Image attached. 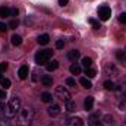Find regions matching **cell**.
I'll return each mask as SVG.
<instances>
[{
	"mask_svg": "<svg viewBox=\"0 0 126 126\" xmlns=\"http://www.w3.org/2000/svg\"><path fill=\"white\" fill-rule=\"evenodd\" d=\"M34 116L35 113L31 107H22L16 114V123L18 126H31L34 122Z\"/></svg>",
	"mask_w": 126,
	"mask_h": 126,
	"instance_id": "1",
	"label": "cell"
},
{
	"mask_svg": "<svg viewBox=\"0 0 126 126\" xmlns=\"http://www.w3.org/2000/svg\"><path fill=\"white\" fill-rule=\"evenodd\" d=\"M21 109H22V106H21V98L15 95V97H12V98L7 101V104H6L4 116H6L7 119H12V117H15V116L19 113Z\"/></svg>",
	"mask_w": 126,
	"mask_h": 126,
	"instance_id": "2",
	"label": "cell"
},
{
	"mask_svg": "<svg viewBox=\"0 0 126 126\" xmlns=\"http://www.w3.org/2000/svg\"><path fill=\"white\" fill-rule=\"evenodd\" d=\"M53 57V51L51 50H41L35 54V63L37 64H47Z\"/></svg>",
	"mask_w": 126,
	"mask_h": 126,
	"instance_id": "3",
	"label": "cell"
},
{
	"mask_svg": "<svg viewBox=\"0 0 126 126\" xmlns=\"http://www.w3.org/2000/svg\"><path fill=\"white\" fill-rule=\"evenodd\" d=\"M54 95H56V98H59V100H62V101H67V100H70V93H69V90L66 88V87H56V90H54Z\"/></svg>",
	"mask_w": 126,
	"mask_h": 126,
	"instance_id": "4",
	"label": "cell"
},
{
	"mask_svg": "<svg viewBox=\"0 0 126 126\" xmlns=\"http://www.w3.org/2000/svg\"><path fill=\"white\" fill-rule=\"evenodd\" d=\"M110 16H111V10H110L109 6H101V7H98V18H100L101 21H109Z\"/></svg>",
	"mask_w": 126,
	"mask_h": 126,
	"instance_id": "5",
	"label": "cell"
},
{
	"mask_svg": "<svg viewBox=\"0 0 126 126\" xmlns=\"http://www.w3.org/2000/svg\"><path fill=\"white\" fill-rule=\"evenodd\" d=\"M88 126H101V117L98 113H91L88 117Z\"/></svg>",
	"mask_w": 126,
	"mask_h": 126,
	"instance_id": "6",
	"label": "cell"
},
{
	"mask_svg": "<svg viewBox=\"0 0 126 126\" xmlns=\"http://www.w3.org/2000/svg\"><path fill=\"white\" fill-rule=\"evenodd\" d=\"M104 72H106V75H109V76H117V75H119V69H117L114 64H111V63H109V64L104 66Z\"/></svg>",
	"mask_w": 126,
	"mask_h": 126,
	"instance_id": "7",
	"label": "cell"
},
{
	"mask_svg": "<svg viewBox=\"0 0 126 126\" xmlns=\"http://www.w3.org/2000/svg\"><path fill=\"white\" fill-rule=\"evenodd\" d=\"M47 114L50 117H57L60 114V106L59 104H51L48 109H47Z\"/></svg>",
	"mask_w": 126,
	"mask_h": 126,
	"instance_id": "8",
	"label": "cell"
},
{
	"mask_svg": "<svg viewBox=\"0 0 126 126\" xmlns=\"http://www.w3.org/2000/svg\"><path fill=\"white\" fill-rule=\"evenodd\" d=\"M28 73H30V67H28L27 64L21 66L19 70H18V76H19L21 79H27V78H28Z\"/></svg>",
	"mask_w": 126,
	"mask_h": 126,
	"instance_id": "9",
	"label": "cell"
},
{
	"mask_svg": "<svg viewBox=\"0 0 126 126\" xmlns=\"http://www.w3.org/2000/svg\"><path fill=\"white\" fill-rule=\"evenodd\" d=\"M101 126H114V117L111 114H106L101 120Z\"/></svg>",
	"mask_w": 126,
	"mask_h": 126,
	"instance_id": "10",
	"label": "cell"
},
{
	"mask_svg": "<svg viewBox=\"0 0 126 126\" xmlns=\"http://www.w3.org/2000/svg\"><path fill=\"white\" fill-rule=\"evenodd\" d=\"M66 126H85V125H84L82 119H79V117H72V119L67 120Z\"/></svg>",
	"mask_w": 126,
	"mask_h": 126,
	"instance_id": "11",
	"label": "cell"
},
{
	"mask_svg": "<svg viewBox=\"0 0 126 126\" xmlns=\"http://www.w3.org/2000/svg\"><path fill=\"white\" fill-rule=\"evenodd\" d=\"M116 57H117V60L120 63L126 64V47L123 50H117V51H116Z\"/></svg>",
	"mask_w": 126,
	"mask_h": 126,
	"instance_id": "12",
	"label": "cell"
},
{
	"mask_svg": "<svg viewBox=\"0 0 126 126\" xmlns=\"http://www.w3.org/2000/svg\"><path fill=\"white\" fill-rule=\"evenodd\" d=\"M93 106H94V97H87L84 101V109L87 111H90V110H93Z\"/></svg>",
	"mask_w": 126,
	"mask_h": 126,
	"instance_id": "13",
	"label": "cell"
},
{
	"mask_svg": "<svg viewBox=\"0 0 126 126\" xmlns=\"http://www.w3.org/2000/svg\"><path fill=\"white\" fill-rule=\"evenodd\" d=\"M79 56H81V51H79V50H70V51L67 53V59H69V60H72V62L78 60V59H79Z\"/></svg>",
	"mask_w": 126,
	"mask_h": 126,
	"instance_id": "14",
	"label": "cell"
},
{
	"mask_svg": "<svg viewBox=\"0 0 126 126\" xmlns=\"http://www.w3.org/2000/svg\"><path fill=\"white\" fill-rule=\"evenodd\" d=\"M41 84H43L44 87H51V85H53V78H51L50 75H44V76L41 78Z\"/></svg>",
	"mask_w": 126,
	"mask_h": 126,
	"instance_id": "15",
	"label": "cell"
},
{
	"mask_svg": "<svg viewBox=\"0 0 126 126\" xmlns=\"http://www.w3.org/2000/svg\"><path fill=\"white\" fill-rule=\"evenodd\" d=\"M48 43H50V37H48V34H43V35L38 37V44H41V46H47Z\"/></svg>",
	"mask_w": 126,
	"mask_h": 126,
	"instance_id": "16",
	"label": "cell"
},
{
	"mask_svg": "<svg viewBox=\"0 0 126 126\" xmlns=\"http://www.w3.org/2000/svg\"><path fill=\"white\" fill-rule=\"evenodd\" d=\"M64 106H66V110H67L69 113L75 111V109H76V104H75L73 100H67V101H64Z\"/></svg>",
	"mask_w": 126,
	"mask_h": 126,
	"instance_id": "17",
	"label": "cell"
},
{
	"mask_svg": "<svg viewBox=\"0 0 126 126\" xmlns=\"http://www.w3.org/2000/svg\"><path fill=\"white\" fill-rule=\"evenodd\" d=\"M59 67V62L57 60H51V62H48L46 64V69L48 70V72H53V70H56Z\"/></svg>",
	"mask_w": 126,
	"mask_h": 126,
	"instance_id": "18",
	"label": "cell"
},
{
	"mask_svg": "<svg viewBox=\"0 0 126 126\" xmlns=\"http://www.w3.org/2000/svg\"><path fill=\"white\" fill-rule=\"evenodd\" d=\"M70 73L72 75H81V72H82V69H81V66L79 64H76V63H73L72 66H70Z\"/></svg>",
	"mask_w": 126,
	"mask_h": 126,
	"instance_id": "19",
	"label": "cell"
},
{
	"mask_svg": "<svg viewBox=\"0 0 126 126\" xmlns=\"http://www.w3.org/2000/svg\"><path fill=\"white\" fill-rule=\"evenodd\" d=\"M10 16V9L7 6H1L0 7V18H9Z\"/></svg>",
	"mask_w": 126,
	"mask_h": 126,
	"instance_id": "20",
	"label": "cell"
},
{
	"mask_svg": "<svg viewBox=\"0 0 126 126\" xmlns=\"http://www.w3.org/2000/svg\"><path fill=\"white\" fill-rule=\"evenodd\" d=\"M10 40H12V44H13L15 47H16V46H21V44H22V38H21V35H18V34H13Z\"/></svg>",
	"mask_w": 126,
	"mask_h": 126,
	"instance_id": "21",
	"label": "cell"
},
{
	"mask_svg": "<svg viewBox=\"0 0 126 126\" xmlns=\"http://www.w3.org/2000/svg\"><path fill=\"white\" fill-rule=\"evenodd\" d=\"M79 84H81L84 88H87V90L93 88V84H91V81H90V79H87V78H81V79H79Z\"/></svg>",
	"mask_w": 126,
	"mask_h": 126,
	"instance_id": "22",
	"label": "cell"
},
{
	"mask_svg": "<svg viewBox=\"0 0 126 126\" xmlns=\"http://www.w3.org/2000/svg\"><path fill=\"white\" fill-rule=\"evenodd\" d=\"M82 66H84L85 69L91 67V66H93V59H91V57H84V59H82Z\"/></svg>",
	"mask_w": 126,
	"mask_h": 126,
	"instance_id": "23",
	"label": "cell"
},
{
	"mask_svg": "<svg viewBox=\"0 0 126 126\" xmlns=\"http://www.w3.org/2000/svg\"><path fill=\"white\" fill-rule=\"evenodd\" d=\"M104 88L109 90V91H113V90H116V85H114L113 81H106L104 82Z\"/></svg>",
	"mask_w": 126,
	"mask_h": 126,
	"instance_id": "24",
	"label": "cell"
},
{
	"mask_svg": "<svg viewBox=\"0 0 126 126\" xmlns=\"http://www.w3.org/2000/svg\"><path fill=\"white\" fill-rule=\"evenodd\" d=\"M41 101L43 103H51V94L50 93H43L41 94Z\"/></svg>",
	"mask_w": 126,
	"mask_h": 126,
	"instance_id": "25",
	"label": "cell"
},
{
	"mask_svg": "<svg viewBox=\"0 0 126 126\" xmlns=\"http://www.w3.org/2000/svg\"><path fill=\"white\" fill-rule=\"evenodd\" d=\"M85 75H87L88 78H94L95 75H97V70L93 69V67H88V69H85Z\"/></svg>",
	"mask_w": 126,
	"mask_h": 126,
	"instance_id": "26",
	"label": "cell"
},
{
	"mask_svg": "<svg viewBox=\"0 0 126 126\" xmlns=\"http://www.w3.org/2000/svg\"><path fill=\"white\" fill-rule=\"evenodd\" d=\"M0 84H1V87H3V90H7V88H10V85H12L7 78H3V79L0 81Z\"/></svg>",
	"mask_w": 126,
	"mask_h": 126,
	"instance_id": "27",
	"label": "cell"
},
{
	"mask_svg": "<svg viewBox=\"0 0 126 126\" xmlns=\"http://www.w3.org/2000/svg\"><path fill=\"white\" fill-rule=\"evenodd\" d=\"M90 24L94 27V30H98V28H101L100 22H98V21H95V19H90Z\"/></svg>",
	"mask_w": 126,
	"mask_h": 126,
	"instance_id": "28",
	"label": "cell"
},
{
	"mask_svg": "<svg viewBox=\"0 0 126 126\" xmlns=\"http://www.w3.org/2000/svg\"><path fill=\"white\" fill-rule=\"evenodd\" d=\"M63 47H64V41H63V40H57V41H56V48H57V50H62Z\"/></svg>",
	"mask_w": 126,
	"mask_h": 126,
	"instance_id": "29",
	"label": "cell"
},
{
	"mask_svg": "<svg viewBox=\"0 0 126 126\" xmlns=\"http://www.w3.org/2000/svg\"><path fill=\"white\" fill-rule=\"evenodd\" d=\"M66 84L70 85V87H75V85H76V81H75V78H67V79H66Z\"/></svg>",
	"mask_w": 126,
	"mask_h": 126,
	"instance_id": "30",
	"label": "cell"
},
{
	"mask_svg": "<svg viewBox=\"0 0 126 126\" xmlns=\"http://www.w3.org/2000/svg\"><path fill=\"white\" fill-rule=\"evenodd\" d=\"M119 21L123 24V25H126V12H123V13H120V16H119Z\"/></svg>",
	"mask_w": 126,
	"mask_h": 126,
	"instance_id": "31",
	"label": "cell"
},
{
	"mask_svg": "<svg viewBox=\"0 0 126 126\" xmlns=\"http://www.w3.org/2000/svg\"><path fill=\"white\" fill-rule=\"evenodd\" d=\"M16 27H18V21H16V19H13V21H10V22H9V28L15 30Z\"/></svg>",
	"mask_w": 126,
	"mask_h": 126,
	"instance_id": "32",
	"label": "cell"
},
{
	"mask_svg": "<svg viewBox=\"0 0 126 126\" xmlns=\"http://www.w3.org/2000/svg\"><path fill=\"white\" fill-rule=\"evenodd\" d=\"M18 15H19V10H18L16 7L10 9V16H18Z\"/></svg>",
	"mask_w": 126,
	"mask_h": 126,
	"instance_id": "33",
	"label": "cell"
},
{
	"mask_svg": "<svg viewBox=\"0 0 126 126\" xmlns=\"http://www.w3.org/2000/svg\"><path fill=\"white\" fill-rule=\"evenodd\" d=\"M6 31H7V25L3 24V22H0V32H6Z\"/></svg>",
	"mask_w": 126,
	"mask_h": 126,
	"instance_id": "34",
	"label": "cell"
},
{
	"mask_svg": "<svg viewBox=\"0 0 126 126\" xmlns=\"http://www.w3.org/2000/svg\"><path fill=\"white\" fill-rule=\"evenodd\" d=\"M7 97V94H6V90H0V100H4Z\"/></svg>",
	"mask_w": 126,
	"mask_h": 126,
	"instance_id": "35",
	"label": "cell"
},
{
	"mask_svg": "<svg viewBox=\"0 0 126 126\" xmlns=\"http://www.w3.org/2000/svg\"><path fill=\"white\" fill-rule=\"evenodd\" d=\"M6 69H7V63H0V72H4Z\"/></svg>",
	"mask_w": 126,
	"mask_h": 126,
	"instance_id": "36",
	"label": "cell"
},
{
	"mask_svg": "<svg viewBox=\"0 0 126 126\" xmlns=\"http://www.w3.org/2000/svg\"><path fill=\"white\" fill-rule=\"evenodd\" d=\"M6 109V104H4V100H0V111H4Z\"/></svg>",
	"mask_w": 126,
	"mask_h": 126,
	"instance_id": "37",
	"label": "cell"
},
{
	"mask_svg": "<svg viewBox=\"0 0 126 126\" xmlns=\"http://www.w3.org/2000/svg\"><path fill=\"white\" fill-rule=\"evenodd\" d=\"M0 126H7V117L6 119H0Z\"/></svg>",
	"mask_w": 126,
	"mask_h": 126,
	"instance_id": "38",
	"label": "cell"
},
{
	"mask_svg": "<svg viewBox=\"0 0 126 126\" xmlns=\"http://www.w3.org/2000/svg\"><path fill=\"white\" fill-rule=\"evenodd\" d=\"M67 3H69V0H59V4L60 6H66Z\"/></svg>",
	"mask_w": 126,
	"mask_h": 126,
	"instance_id": "39",
	"label": "cell"
},
{
	"mask_svg": "<svg viewBox=\"0 0 126 126\" xmlns=\"http://www.w3.org/2000/svg\"><path fill=\"white\" fill-rule=\"evenodd\" d=\"M3 79V72H0V81Z\"/></svg>",
	"mask_w": 126,
	"mask_h": 126,
	"instance_id": "40",
	"label": "cell"
}]
</instances>
